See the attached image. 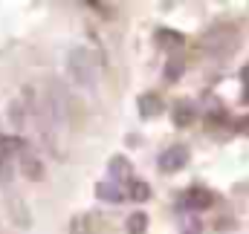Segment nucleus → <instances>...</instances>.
I'll return each instance as SVG.
<instances>
[{
  "label": "nucleus",
  "instance_id": "obj_1",
  "mask_svg": "<svg viewBox=\"0 0 249 234\" xmlns=\"http://www.w3.org/2000/svg\"><path fill=\"white\" fill-rule=\"evenodd\" d=\"M241 47V26L235 20H217L212 23L203 38H200V50L206 58H214V61H226L232 58Z\"/></svg>",
  "mask_w": 249,
  "mask_h": 234
},
{
  "label": "nucleus",
  "instance_id": "obj_2",
  "mask_svg": "<svg viewBox=\"0 0 249 234\" xmlns=\"http://www.w3.org/2000/svg\"><path fill=\"white\" fill-rule=\"evenodd\" d=\"M67 72H70V78H72L78 87H84V90H93V87H96V64H93V55H90L84 47L70 50Z\"/></svg>",
  "mask_w": 249,
  "mask_h": 234
},
{
  "label": "nucleus",
  "instance_id": "obj_3",
  "mask_svg": "<svg viewBox=\"0 0 249 234\" xmlns=\"http://www.w3.org/2000/svg\"><path fill=\"white\" fill-rule=\"evenodd\" d=\"M47 107L53 113V121H55V130H64L67 127V116H70V96H67V87L64 81L53 78L50 87H47Z\"/></svg>",
  "mask_w": 249,
  "mask_h": 234
},
{
  "label": "nucleus",
  "instance_id": "obj_4",
  "mask_svg": "<svg viewBox=\"0 0 249 234\" xmlns=\"http://www.w3.org/2000/svg\"><path fill=\"white\" fill-rule=\"evenodd\" d=\"M18 159H20V171H23L26 179H32V182H41V179H44V174H47V171H44V162H41V156H38L26 142L20 145Z\"/></svg>",
  "mask_w": 249,
  "mask_h": 234
},
{
  "label": "nucleus",
  "instance_id": "obj_5",
  "mask_svg": "<svg viewBox=\"0 0 249 234\" xmlns=\"http://www.w3.org/2000/svg\"><path fill=\"white\" fill-rule=\"evenodd\" d=\"M186 165H188V148L186 145H171L168 150L160 153V171H162V174L183 171Z\"/></svg>",
  "mask_w": 249,
  "mask_h": 234
},
{
  "label": "nucleus",
  "instance_id": "obj_6",
  "mask_svg": "<svg viewBox=\"0 0 249 234\" xmlns=\"http://www.w3.org/2000/svg\"><path fill=\"white\" fill-rule=\"evenodd\" d=\"M70 234H110V226L105 223V217L81 214V217H72V223H70Z\"/></svg>",
  "mask_w": 249,
  "mask_h": 234
},
{
  "label": "nucleus",
  "instance_id": "obj_7",
  "mask_svg": "<svg viewBox=\"0 0 249 234\" xmlns=\"http://www.w3.org/2000/svg\"><path fill=\"white\" fill-rule=\"evenodd\" d=\"M20 139H9V136H0V185L12 182V153L20 150Z\"/></svg>",
  "mask_w": 249,
  "mask_h": 234
},
{
  "label": "nucleus",
  "instance_id": "obj_8",
  "mask_svg": "<svg viewBox=\"0 0 249 234\" xmlns=\"http://www.w3.org/2000/svg\"><path fill=\"white\" fill-rule=\"evenodd\" d=\"M171 118H174V124H177V127H191V124H194V118H197V107H194V101L180 99V101L171 107Z\"/></svg>",
  "mask_w": 249,
  "mask_h": 234
},
{
  "label": "nucleus",
  "instance_id": "obj_9",
  "mask_svg": "<svg viewBox=\"0 0 249 234\" xmlns=\"http://www.w3.org/2000/svg\"><path fill=\"white\" fill-rule=\"evenodd\" d=\"M186 205L191 208V211H206V208H212V205H214V194H212V191H206V188H188Z\"/></svg>",
  "mask_w": 249,
  "mask_h": 234
},
{
  "label": "nucleus",
  "instance_id": "obj_10",
  "mask_svg": "<svg viewBox=\"0 0 249 234\" xmlns=\"http://www.w3.org/2000/svg\"><path fill=\"white\" fill-rule=\"evenodd\" d=\"M162 113V99L157 93H142L139 96V116L142 118H157Z\"/></svg>",
  "mask_w": 249,
  "mask_h": 234
},
{
  "label": "nucleus",
  "instance_id": "obj_11",
  "mask_svg": "<svg viewBox=\"0 0 249 234\" xmlns=\"http://www.w3.org/2000/svg\"><path fill=\"white\" fill-rule=\"evenodd\" d=\"M107 174L113 176V179H127L130 182V174H133V165H130V159L127 156H113L110 162H107Z\"/></svg>",
  "mask_w": 249,
  "mask_h": 234
},
{
  "label": "nucleus",
  "instance_id": "obj_12",
  "mask_svg": "<svg viewBox=\"0 0 249 234\" xmlns=\"http://www.w3.org/2000/svg\"><path fill=\"white\" fill-rule=\"evenodd\" d=\"M96 197L102 200V202H122L124 194L119 191V185H113V182H99L96 185Z\"/></svg>",
  "mask_w": 249,
  "mask_h": 234
},
{
  "label": "nucleus",
  "instance_id": "obj_13",
  "mask_svg": "<svg viewBox=\"0 0 249 234\" xmlns=\"http://www.w3.org/2000/svg\"><path fill=\"white\" fill-rule=\"evenodd\" d=\"M127 197H130L133 202H148V200H151V185L142 182V179H130V182H127Z\"/></svg>",
  "mask_w": 249,
  "mask_h": 234
},
{
  "label": "nucleus",
  "instance_id": "obj_14",
  "mask_svg": "<svg viewBox=\"0 0 249 234\" xmlns=\"http://www.w3.org/2000/svg\"><path fill=\"white\" fill-rule=\"evenodd\" d=\"M183 72H186V58H183V55H171L168 64H165V81L174 84V81L183 78Z\"/></svg>",
  "mask_w": 249,
  "mask_h": 234
},
{
  "label": "nucleus",
  "instance_id": "obj_15",
  "mask_svg": "<svg viewBox=\"0 0 249 234\" xmlns=\"http://www.w3.org/2000/svg\"><path fill=\"white\" fill-rule=\"evenodd\" d=\"M157 44L162 50H177V47H183V35L174 29H157Z\"/></svg>",
  "mask_w": 249,
  "mask_h": 234
},
{
  "label": "nucleus",
  "instance_id": "obj_16",
  "mask_svg": "<svg viewBox=\"0 0 249 234\" xmlns=\"http://www.w3.org/2000/svg\"><path fill=\"white\" fill-rule=\"evenodd\" d=\"M124 229H127V234H145L148 232V214L133 211V214L124 220Z\"/></svg>",
  "mask_w": 249,
  "mask_h": 234
},
{
  "label": "nucleus",
  "instance_id": "obj_17",
  "mask_svg": "<svg viewBox=\"0 0 249 234\" xmlns=\"http://www.w3.org/2000/svg\"><path fill=\"white\" fill-rule=\"evenodd\" d=\"M229 121V113H226V107H212L209 113H206V127L209 130H217L220 124H226Z\"/></svg>",
  "mask_w": 249,
  "mask_h": 234
},
{
  "label": "nucleus",
  "instance_id": "obj_18",
  "mask_svg": "<svg viewBox=\"0 0 249 234\" xmlns=\"http://www.w3.org/2000/svg\"><path fill=\"white\" fill-rule=\"evenodd\" d=\"M9 202H12V208H15V223H18L20 229H26V226H29V214H26L20 197H9Z\"/></svg>",
  "mask_w": 249,
  "mask_h": 234
},
{
  "label": "nucleus",
  "instance_id": "obj_19",
  "mask_svg": "<svg viewBox=\"0 0 249 234\" xmlns=\"http://www.w3.org/2000/svg\"><path fill=\"white\" fill-rule=\"evenodd\" d=\"M87 6H93V9H99V12H102V15H105V17H110V15H113V12H110V6H107V3H93V0H90V3H87Z\"/></svg>",
  "mask_w": 249,
  "mask_h": 234
},
{
  "label": "nucleus",
  "instance_id": "obj_20",
  "mask_svg": "<svg viewBox=\"0 0 249 234\" xmlns=\"http://www.w3.org/2000/svg\"><path fill=\"white\" fill-rule=\"evenodd\" d=\"M238 130H241V133H247V136H249V116L238 118Z\"/></svg>",
  "mask_w": 249,
  "mask_h": 234
},
{
  "label": "nucleus",
  "instance_id": "obj_21",
  "mask_svg": "<svg viewBox=\"0 0 249 234\" xmlns=\"http://www.w3.org/2000/svg\"><path fill=\"white\" fill-rule=\"evenodd\" d=\"M244 101L249 104V84H247V93H244Z\"/></svg>",
  "mask_w": 249,
  "mask_h": 234
}]
</instances>
